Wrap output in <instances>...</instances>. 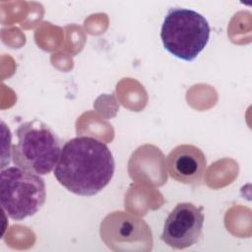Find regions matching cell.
Segmentation results:
<instances>
[{
    "label": "cell",
    "mask_w": 252,
    "mask_h": 252,
    "mask_svg": "<svg viewBox=\"0 0 252 252\" xmlns=\"http://www.w3.org/2000/svg\"><path fill=\"white\" fill-rule=\"evenodd\" d=\"M166 168L171 178L184 184L199 183L207 169V159L194 145H178L166 157Z\"/></svg>",
    "instance_id": "obj_7"
},
{
    "label": "cell",
    "mask_w": 252,
    "mask_h": 252,
    "mask_svg": "<svg viewBox=\"0 0 252 252\" xmlns=\"http://www.w3.org/2000/svg\"><path fill=\"white\" fill-rule=\"evenodd\" d=\"M99 233L113 251H150L153 248L150 226L144 220L125 212L108 214L100 223Z\"/></svg>",
    "instance_id": "obj_5"
},
{
    "label": "cell",
    "mask_w": 252,
    "mask_h": 252,
    "mask_svg": "<svg viewBox=\"0 0 252 252\" xmlns=\"http://www.w3.org/2000/svg\"><path fill=\"white\" fill-rule=\"evenodd\" d=\"M114 168L112 154L104 143L80 136L64 144L54 176L68 191L79 196H94L109 184Z\"/></svg>",
    "instance_id": "obj_1"
},
{
    "label": "cell",
    "mask_w": 252,
    "mask_h": 252,
    "mask_svg": "<svg viewBox=\"0 0 252 252\" xmlns=\"http://www.w3.org/2000/svg\"><path fill=\"white\" fill-rule=\"evenodd\" d=\"M45 197V183L40 175L17 165L1 169V206L12 220H23L35 215Z\"/></svg>",
    "instance_id": "obj_4"
},
{
    "label": "cell",
    "mask_w": 252,
    "mask_h": 252,
    "mask_svg": "<svg viewBox=\"0 0 252 252\" xmlns=\"http://www.w3.org/2000/svg\"><path fill=\"white\" fill-rule=\"evenodd\" d=\"M203 223L202 208L192 203H178L164 221L160 239L175 249L190 247L199 240Z\"/></svg>",
    "instance_id": "obj_6"
},
{
    "label": "cell",
    "mask_w": 252,
    "mask_h": 252,
    "mask_svg": "<svg viewBox=\"0 0 252 252\" xmlns=\"http://www.w3.org/2000/svg\"><path fill=\"white\" fill-rule=\"evenodd\" d=\"M210 32V25L200 13L191 9L170 8L161 25L160 38L170 54L192 61L207 45Z\"/></svg>",
    "instance_id": "obj_3"
},
{
    "label": "cell",
    "mask_w": 252,
    "mask_h": 252,
    "mask_svg": "<svg viewBox=\"0 0 252 252\" xmlns=\"http://www.w3.org/2000/svg\"><path fill=\"white\" fill-rule=\"evenodd\" d=\"M17 144L12 148L13 162L38 175L50 173L61 154L60 140L45 123L37 119L22 123L17 131Z\"/></svg>",
    "instance_id": "obj_2"
}]
</instances>
